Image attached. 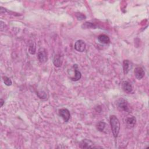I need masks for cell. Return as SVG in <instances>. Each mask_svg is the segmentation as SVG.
Segmentation results:
<instances>
[{
	"label": "cell",
	"instance_id": "cell-18",
	"mask_svg": "<svg viewBox=\"0 0 149 149\" xmlns=\"http://www.w3.org/2000/svg\"><path fill=\"white\" fill-rule=\"evenodd\" d=\"M76 16L79 20H84L86 19L85 15H83V14H81V13H77Z\"/></svg>",
	"mask_w": 149,
	"mask_h": 149
},
{
	"label": "cell",
	"instance_id": "cell-4",
	"mask_svg": "<svg viewBox=\"0 0 149 149\" xmlns=\"http://www.w3.org/2000/svg\"><path fill=\"white\" fill-rule=\"evenodd\" d=\"M86 47V44L85 42L82 40H77L75 44H74V48L77 51L82 53L85 51Z\"/></svg>",
	"mask_w": 149,
	"mask_h": 149
},
{
	"label": "cell",
	"instance_id": "cell-5",
	"mask_svg": "<svg viewBox=\"0 0 149 149\" xmlns=\"http://www.w3.org/2000/svg\"><path fill=\"white\" fill-rule=\"evenodd\" d=\"M79 147L81 148H99L100 147H95L94 143L90 140L83 139L79 143Z\"/></svg>",
	"mask_w": 149,
	"mask_h": 149
},
{
	"label": "cell",
	"instance_id": "cell-17",
	"mask_svg": "<svg viewBox=\"0 0 149 149\" xmlns=\"http://www.w3.org/2000/svg\"><path fill=\"white\" fill-rule=\"evenodd\" d=\"M29 52L30 54L33 55L36 53V45L33 43H32L29 47Z\"/></svg>",
	"mask_w": 149,
	"mask_h": 149
},
{
	"label": "cell",
	"instance_id": "cell-8",
	"mask_svg": "<svg viewBox=\"0 0 149 149\" xmlns=\"http://www.w3.org/2000/svg\"><path fill=\"white\" fill-rule=\"evenodd\" d=\"M122 87L123 90L128 94L132 93L133 90L132 85L128 81H123L122 83Z\"/></svg>",
	"mask_w": 149,
	"mask_h": 149
},
{
	"label": "cell",
	"instance_id": "cell-9",
	"mask_svg": "<svg viewBox=\"0 0 149 149\" xmlns=\"http://www.w3.org/2000/svg\"><path fill=\"white\" fill-rule=\"evenodd\" d=\"M73 68L74 71V76L73 78H71V80L73 81H78L82 78V73L78 70V66L77 64L73 65Z\"/></svg>",
	"mask_w": 149,
	"mask_h": 149
},
{
	"label": "cell",
	"instance_id": "cell-11",
	"mask_svg": "<svg viewBox=\"0 0 149 149\" xmlns=\"http://www.w3.org/2000/svg\"><path fill=\"white\" fill-rule=\"evenodd\" d=\"M125 122L127 125L128 128H133L136 123V119L135 116H129L127 117L125 119Z\"/></svg>",
	"mask_w": 149,
	"mask_h": 149
},
{
	"label": "cell",
	"instance_id": "cell-16",
	"mask_svg": "<svg viewBox=\"0 0 149 149\" xmlns=\"http://www.w3.org/2000/svg\"><path fill=\"white\" fill-rule=\"evenodd\" d=\"M3 82H4V84L7 86H11L12 84V82L11 79L9 78L6 77V76L3 77Z\"/></svg>",
	"mask_w": 149,
	"mask_h": 149
},
{
	"label": "cell",
	"instance_id": "cell-3",
	"mask_svg": "<svg viewBox=\"0 0 149 149\" xmlns=\"http://www.w3.org/2000/svg\"><path fill=\"white\" fill-rule=\"evenodd\" d=\"M37 57L39 61L41 63H45L48 60V53L46 49L44 48H40L37 54Z\"/></svg>",
	"mask_w": 149,
	"mask_h": 149
},
{
	"label": "cell",
	"instance_id": "cell-19",
	"mask_svg": "<svg viewBox=\"0 0 149 149\" xmlns=\"http://www.w3.org/2000/svg\"><path fill=\"white\" fill-rule=\"evenodd\" d=\"M4 28H5V23L3 21H1V30L3 31V29Z\"/></svg>",
	"mask_w": 149,
	"mask_h": 149
},
{
	"label": "cell",
	"instance_id": "cell-1",
	"mask_svg": "<svg viewBox=\"0 0 149 149\" xmlns=\"http://www.w3.org/2000/svg\"><path fill=\"white\" fill-rule=\"evenodd\" d=\"M110 122L113 136L116 139L118 137L120 131L121 125L119 121L115 115H111L110 118Z\"/></svg>",
	"mask_w": 149,
	"mask_h": 149
},
{
	"label": "cell",
	"instance_id": "cell-10",
	"mask_svg": "<svg viewBox=\"0 0 149 149\" xmlns=\"http://www.w3.org/2000/svg\"><path fill=\"white\" fill-rule=\"evenodd\" d=\"M132 65L131 62L128 60H123V73L125 74H127L128 73V72H129V70H131V69H132Z\"/></svg>",
	"mask_w": 149,
	"mask_h": 149
},
{
	"label": "cell",
	"instance_id": "cell-12",
	"mask_svg": "<svg viewBox=\"0 0 149 149\" xmlns=\"http://www.w3.org/2000/svg\"><path fill=\"white\" fill-rule=\"evenodd\" d=\"M63 62V57L60 54H57L53 59V64L56 67L59 68L61 66Z\"/></svg>",
	"mask_w": 149,
	"mask_h": 149
},
{
	"label": "cell",
	"instance_id": "cell-14",
	"mask_svg": "<svg viewBox=\"0 0 149 149\" xmlns=\"http://www.w3.org/2000/svg\"><path fill=\"white\" fill-rule=\"evenodd\" d=\"M106 126H107V125H106V122H104L103 121H100L97 123V124L96 125V128L98 131L103 132L104 131V130L106 128Z\"/></svg>",
	"mask_w": 149,
	"mask_h": 149
},
{
	"label": "cell",
	"instance_id": "cell-7",
	"mask_svg": "<svg viewBox=\"0 0 149 149\" xmlns=\"http://www.w3.org/2000/svg\"><path fill=\"white\" fill-rule=\"evenodd\" d=\"M134 74L135 78L137 79L141 80L145 75V72L142 67H137L134 70Z\"/></svg>",
	"mask_w": 149,
	"mask_h": 149
},
{
	"label": "cell",
	"instance_id": "cell-6",
	"mask_svg": "<svg viewBox=\"0 0 149 149\" xmlns=\"http://www.w3.org/2000/svg\"><path fill=\"white\" fill-rule=\"evenodd\" d=\"M59 115L64 119L65 122L69 121L70 116L69 111L66 108L60 109L59 110Z\"/></svg>",
	"mask_w": 149,
	"mask_h": 149
},
{
	"label": "cell",
	"instance_id": "cell-20",
	"mask_svg": "<svg viewBox=\"0 0 149 149\" xmlns=\"http://www.w3.org/2000/svg\"><path fill=\"white\" fill-rule=\"evenodd\" d=\"M4 103H5L4 100H3V98H1V107L3 106V105H4Z\"/></svg>",
	"mask_w": 149,
	"mask_h": 149
},
{
	"label": "cell",
	"instance_id": "cell-15",
	"mask_svg": "<svg viewBox=\"0 0 149 149\" xmlns=\"http://www.w3.org/2000/svg\"><path fill=\"white\" fill-rule=\"evenodd\" d=\"M82 27L83 29H95L97 26L93 23L86 22L82 24Z\"/></svg>",
	"mask_w": 149,
	"mask_h": 149
},
{
	"label": "cell",
	"instance_id": "cell-13",
	"mask_svg": "<svg viewBox=\"0 0 149 149\" xmlns=\"http://www.w3.org/2000/svg\"><path fill=\"white\" fill-rule=\"evenodd\" d=\"M98 40L101 43L108 44L110 43V37L106 35H100L98 36Z\"/></svg>",
	"mask_w": 149,
	"mask_h": 149
},
{
	"label": "cell",
	"instance_id": "cell-2",
	"mask_svg": "<svg viewBox=\"0 0 149 149\" xmlns=\"http://www.w3.org/2000/svg\"><path fill=\"white\" fill-rule=\"evenodd\" d=\"M116 106L118 108L122 111L128 112L129 110L128 102L122 98H119L116 102Z\"/></svg>",
	"mask_w": 149,
	"mask_h": 149
}]
</instances>
